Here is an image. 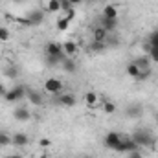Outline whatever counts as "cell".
<instances>
[{"instance_id":"1","label":"cell","mask_w":158,"mask_h":158,"mask_svg":"<svg viewBox=\"0 0 158 158\" xmlns=\"http://www.w3.org/2000/svg\"><path fill=\"white\" fill-rule=\"evenodd\" d=\"M131 138L134 140V143L138 145V149H140V147H155V138H153V134H151L149 131H145V129H136Z\"/></svg>"},{"instance_id":"2","label":"cell","mask_w":158,"mask_h":158,"mask_svg":"<svg viewBox=\"0 0 158 158\" xmlns=\"http://www.w3.org/2000/svg\"><path fill=\"white\" fill-rule=\"evenodd\" d=\"M26 88L24 86H20V85H17V86H13V88H9L7 92H6V96H4V99L7 101V103H17V101H20L24 96H26Z\"/></svg>"},{"instance_id":"3","label":"cell","mask_w":158,"mask_h":158,"mask_svg":"<svg viewBox=\"0 0 158 158\" xmlns=\"http://www.w3.org/2000/svg\"><path fill=\"white\" fill-rule=\"evenodd\" d=\"M63 83L59 81L57 77H50L44 81V90L48 92V94H53V96H59L61 92H63Z\"/></svg>"},{"instance_id":"4","label":"cell","mask_w":158,"mask_h":158,"mask_svg":"<svg viewBox=\"0 0 158 158\" xmlns=\"http://www.w3.org/2000/svg\"><path fill=\"white\" fill-rule=\"evenodd\" d=\"M132 151H138V145L134 143V140L131 136H121V142L116 147V153H132Z\"/></svg>"},{"instance_id":"5","label":"cell","mask_w":158,"mask_h":158,"mask_svg":"<svg viewBox=\"0 0 158 158\" xmlns=\"http://www.w3.org/2000/svg\"><path fill=\"white\" fill-rule=\"evenodd\" d=\"M26 20H28V26H40V24L44 22V11H42V9H33V11H30L28 17H26Z\"/></svg>"},{"instance_id":"6","label":"cell","mask_w":158,"mask_h":158,"mask_svg":"<svg viewBox=\"0 0 158 158\" xmlns=\"http://www.w3.org/2000/svg\"><path fill=\"white\" fill-rule=\"evenodd\" d=\"M44 53L46 55H55V57H66L64 52H63V44H59V42H48L44 46Z\"/></svg>"},{"instance_id":"7","label":"cell","mask_w":158,"mask_h":158,"mask_svg":"<svg viewBox=\"0 0 158 158\" xmlns=\"http://www.w3.org/2000/svg\"><path fill=\"white\" fill-rule=\"evenodd\" d=\"M57 103L61 105V107H74L76 103H77V99H76V96L74 94H70V92H61L59 96H57Z\"/></svg>"},{"instance_id":"8","label":"cell","mask_w":158,"mask_h":158,"mask_svg":"<svg viewBox=\"0 0 158 158\" xmlns=\"http://www.w3.org/2000/svg\"><path fill=\"white\" fill-rule=\"evenodd\" d=\"M103 142H105V145H107L109 149H114V151H116V147H118L119 142H121V134L114 132V131H112V132H107Z\"/></svg>"},{"instance_id":"9","label":"cell","mask_w":158,"mask_h":158,"mask_svg":"<svg viewBox=\"0 0 158 158\" xmlns=\"http://www.w3.org/2000/svg\"><path fill=\"white\" fill-rule=\"evenodd\" d=\"M11 143H13L15 147H26V145L30 143V138H28L26 132H15V134L11 136Z\"/></svg>"},{"instance_id":"10","label":"cell","mask_w":158,"mask_h":158,"mask_svg":"<svg viewBox=\"0 0 158 158\" xmlns=\"http://www.w3.org/2000/svg\"><path fill=\"white\" fill-rule=\"evenodd\" d=\"M99 26H101L107 33H112V31L118 28V19H107V17H101Z\"/></svg>"},{"instance_id":"11","label":"cell","mask_w":158,"mask_h":158,"mask_svg":"<svg viewBox=\"0 0 158 158\" xmlns=\"http://www.w3.org/2000/svg\"><path fill=\"white\" fill-rule=\"evenodd\" d=\"M142 112H143V109H142V105L140 103H131L127 109H125V114L129 116V118H140L142 116Z\"/></svg>"},{"instance_id":"12","label":"cell","mask_w":158,"mask_h":158,"mask_svg":"<svg viewBox=\"0 0 158 158\" xmlns=\"http://www.w3.org/2000/svg\"><path fill=\"white\" fill-rule=\"evenodd\" d=\"M26 98H28V99H30V103H31V105H35V107H40V105L44 103L42 94L37 92V90H28V92H26Z\"/></svg>"},{"instance_id":"13","label":"cell","mask_w":158,"mask_h":158,"mask_svg":"<svg viewBox=\"0 0 158 158\" xmlns=\"http://www.w3.org/2000/svg\"><path fill=\"white\" fill-rule=\"evenodd\" d=\"M13 118L17 119V121H28V119L31 118V114H30V110L26 107H17L13 110Z\"/></svg>"},{"instance_id":"14","label":"cell","mask_w":158,"mask_h":158,"mask_svg":"<svg viewBox=\"0 0 158 158\" xmlns=\"http://www.w3.org/2000/svg\"><path fill=\"white\" fill-rule=\"evenodd\" d=\"M61 66H63V70L68 72V74H76V72H77V63H76L72 57H64L63 63H61Z\"/></svg>"},{"instance_id":"15","label":"cell","mask_w":158,"mask_h":158,"mask_svg":"<svg viewBox=\"0 0 158 158\" xmlns=\"http://www.w3.org/2000/svg\"><path fill=\"white\" fill-rule=\"evenodd\" d=\"M4 76L7 79H17L20 76V68L17 64H6L4 66Z\"/></svg>"},{"instance_id":"16","label":"cell","mask_w":158,"mask_h":158,"mask_svg":"<svg viewBox=\"0 0 158 158\" xmlns=\"http://www.w3.org/2000/svg\"><path fill=\"white\" fill-rule=\"evenodd\" d=\"M92 39L98 40V42H107V39H109V33H107L101 26H96V28L92 30Z\"/></svg>"},{"instance_id":"17","label":"cell","mask_w":158,"mask_h":158,"mask_svg":"<svg viewBox=\"0 0 158 158\" xmlns=\"http://www.w3.org/2000/svg\"><path fill=\"white\" fill-rule=\"evenodd\" d=\"M77 44L74 42V40H66L64 44H63V52H64V55L66 57H74L76 53H77Z\"/></svg>"},{"instance_id":"18","label":"cell","mask_w":158,"mask_h":158,"mask_svg":"<svg viewBox=\"0 0 158 158\" xmlns=\"http://www.w3.org/2000/svg\"><path fill=\"white\" fill-rule=\"evenodd\" d=\"M132 63H134V64H136L140 70H149V68H151V64H153V63H151V59H149V55H143V57H136Z\"/></svg>"},{"instance_id":"19","label":"cell","mask_w":158,"mask_h":158,"mask_svg":"<svg viewBox=\"0 0 158 158\" xmlns=\"http://www.w3.org/2000/svg\"><path fill=\"white\" fill-rule=\"evenodd\" d=\"M103 17H107V19H118V9H116V6H112V4L105 6V7H103Z\"/></svg>"},{"instance_id":"20","label":"cell","mask_w":158,"mask_h":158,"mask_svg":"<svg viewBox=\"0 0 158 158\" xmlns=\"http://www.w3.org/2000/svg\"><path fill=\"white\" fill-rule=\"evenodd\" d=\"M145 50H147V55H149L151 63H158V46H149V44H145Z\"/></svg>"},{"instance_id":"21","label":"cell","mask_w":158,"mask_h":158,"mask_svg":"<svg viewBox=\"0 0 158 158\" xmlns=\"http://www.w3.org/2000/svg\"><path fill=\"white\" fill-rule=\"evenodd\" d=\"M85 103H86L88 107H96V103H98V94H96V92H86V94H85Z\"/></svg>"},{"instance_id":"22","label":"cell","mask_w":158,"mask_h":158,"mask_svg":"<svg viewBox=\"0 0 158 158\" xmlns=\"http://www.w3.org/2000/svg\"><path fill=\"white\" fill-rule=\"evenodd\" d=\"M127 76H131L132 79H136L140 76V68H138L134 63H129V64H127Z\"/></svg>"},{"instance_id":"23","label":"cell","mask_w":158,"mask_h":158,"mask_svg":"<svg viewBox=\"0 0 158 158\" xmlns=\"http://www.w3.org/2000/svg\"><path fill=\"white\" fill-rule=\"evenodd\" d=\"M46 9H48L50 13H57V11H61V0H50L48 6H46Z\"/></svg>"},{"instance_id":"24","label":"cell","mask_w":158,"mask_h":158,"mask_svg":"<svg viewBox=\"0 0 158 158\" xmlns=\"http://www.w3.org/2000/svg\"><path fill=\"white\" fill-rule=\"evenodd\" d=\"M90 50L99 53V52L107 50V42H98V40H92V44H90Z\"/></svg>"},{"instance_id":"25","label":"cell","mask_w":158,"mask_h":158,"mask_svg":"<svg viewBox=\"0 0 158 158\" xmlns=\"http://www.w3.org/2000/svg\"><path fill=\"white\" fill-rule=\"evenodd\" d=\"M63 59H64V57H55V55H46V63H48V66H57V64H61V63H63Z\"/></svg>"},{"instance_id":"26","label":"cell","mask_w":158,"mask_h":158,"mask_svg":"<svg viewBox=\"0 0 158 158\" xmlns=\"http://www.w3.org/2000/svg\"><path fill=\"white\" fill-rule=\"evenodd\" d=\"M68 26H70V22H68L64 17H61V19L57 20V30H59V31H66V30H68Z\"/></svg>"},{"instance_id":"27","label":"cell","mask_w":158,"mask_h":158,"mask_svg":"<svg viewBox=\"0 0 158 158\" xmlns=\"http://www.w3.org/2000/svg\"><path fill=\"white\" fill-rule=\"evenodd\" d=\"M103 112H107V114H114V112H116V105H114L112 101H105V103H103Z\"/></svg>"},{"instance_id":"28","label":"cell","mask_w":158,"mask_h":158,"mask_svg":"<svg viewBox=\"0 0 158 158\" xmlns=\"http://www.w3.org/2000/svg\"><path fill=\"white\" fill-rule=\"evenodd\" d=\"M9 143H11V136H9L7 132L0 131V145H2V147H6V145H9Z\"/></svg>"},{"instance_id":"29","label":"cell","mask_w":158,"mask_h":158,"mask_svg":"<svg viewBox=\"0 0 158 158\" xmlns=\"http://www.w3.org/2000/svg\"><path fill=\"white\" fill-rule=\"evenodd\" d=\"M149 46H158V30H153L151 33H149V42H147Z\"/></svg>"},{"instance_id":"30","label":"cell","mask_w":158,"mask_h":158,"mask_svg":"<svg viewBox=\"0 0 158 158\" xmlns=\"http://www.w3.org/2000/svg\"><path fill=\"white\" fill-rule=\"evenodd\" d=\"M63 13H64V15H63V17H64V19H66V20H68V22H70V20H74V19H76V9H74V7H72V9H66V11H63Z\"/></svg>"},{"instance_id":"31","label":"cell","mask_w":158,"mask_h":158,"mask_svg":"<svg viewBox=\"0 0 158 158\" xmlns=\"http://www.w3.org/2000/svg\"><path fill=\"white\" fill-rule=\"evenodd\" d=\"M151 77V68L149 70H140V76H138V81H147V79Z\"/></svg>"},{"instance_id":"32","label":"cell","mask_w":158,"mask_h":158,"mask_svg":"<svg viewBox=\"0 0 158 158\" xmlns=\"http://www.w3.org/2000/svg\"><path fill=\"white\" fill-rule=\"evenodd\" d=\"M9 39V30L7 28H0V42H6Z\"/></svg>"},{"instance_id":"33","label":"cell","mask_w":158,"mask_h":158,"mask_svg":"<svg viewBox=\"0 0 158 158\" xmlns=\"http://www.w3.org/2000/svg\"><path fill=\"white\" fill-rule=\"evenodd\" d=\"M74 6L70 4V0H61V11H66V9H72Z\"/></svg>"},{"instance_id":"34","label":"cell","mask_w":158,"mask_h":158,"mask_svg":"<svg viewBox=\"0 0 158 158\" xmlns=\"http://www.w3.org/2000/svg\"><path fill=\"white\" fill-rule=\"evenodd\" d=\"M39 145H40V147H50V145H52V142H50V138H40Z\"/></svg>"},{"instance_id":"35","label":"cell","mask_w":158,"mask_h":158,"mask_svg":"<svg viewBox=\"0 0 158 158\" xmlns=\"http://www.w3.org/2000/svg\"><path fill=\"white\" fill-rule=\"evenodd\" d=\"M129 158H143V156H142L140 151H132V153H129Z\"/></svg>"},{"instance_id":"36","label":"cell","mask_w":158,"mask_h":158,"mask_svg":"<svg viewBox=\"0 0 158 158\" xmlns=\"http://www.w3.org/2000/svg\"><path fill=\"white\" fill-rule=\"evenodd\" d=\"M6 92H7V90H6V88H4V85L0 83V98H4V96H6Z\"/></svg>"},{"instance_id":"37","label":"cell","mask_w":158,"mask_h":158,"mask_svg":"<svg viewBox=\"0 0 158 158\" xmlns=\"http://www.w3.org/2000/svg\"><path fill=\"white\" fill-rule=\"evenodd\" d=\"M83 2H85V0H70V4H72L74 7H76V6H79V4H83Z\"/></svg>"},{"instance_id":"38","label":"cell","mask_w":158,"mask_h":158,"mask_svg":"<svg viewBox=\"0 0 158 158\" xmlns=\"http://www.w3.org/2000/svg\"><path fill=\"white\" fill-rule=\"evenodd\" d=\"M7 158H22L20 155H11V156H7Z\"/></svg>"},{"instance_id":"39","label":"cell","mask_w":158,"mask_h":158,"mask_svg":"<svg viewBox=\"0 0 158 158\" xmlns=\"http://www.w3.org/2000/svg\"><path fill=\"white\" fill-rule=\"evenodd\" d=\"M13 2H17V4H22V2H26V0H13Z\"/></svg>"},{"instance_id":"40","label":"cell","mask_w":158,"mask_h":158,"mask_svg":"<svg viewBox=\"0 0 158 158\" xmlns=\"http://www.w3.org/2000/svg\"><path fill=\"white\" fill-rule=\"evenodd\" d=\"M88 2H98V0H88Z\"/></svg>"},{"instance_id":"41","label":"cell","mask_w":158,"mask_h":158,"mask_svg":"<svg viewBox=\"0 0 158 158\" xmlns=\"http://www.w3.org/2000/svg\"><path fill=\"white\" fill-rule=\"evenodd\" d=\"M156 123H158V112H156Z\"/></svg>"}]
</instances>
